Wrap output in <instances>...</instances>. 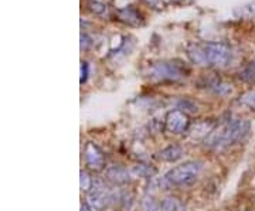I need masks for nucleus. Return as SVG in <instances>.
Segmentation results:
<instances>
[{
	"mask_svg": "<svg viewBox=\"0 0 255 211\" xmlns=\"http://www.w3.org/2000/svg\"><path fill=\"white\" fill-rule=\"evenodd\" d=\"M200 173H202V163L189 160V162H184L179 166L170 169L165 176V181L170 186L186 187V186L194 184L197 177L200 176Z\"/></svg>",
	"mask_w": 255,
	"mask_h": 211,
	"instance_id": "2",
	"label": "nucleus"
},
{
	"mask_svg": "<svg viewBox=\"0 0 255 211\" xmlns=\"http://www.w3.org/2000/svg\"><path fill=\"white\" fill-rule=\"evenodd\" d=\"M149 4L155 6V7H160L166 3H177V1H181V0H146Z\"/></svg>",
	"mask_w": 255,
	"mask_h": 211,
	"instance_id": "18",
	"label": "nucleus"
},
{
	"mask_svg": "<svg viewBox=\"0 0 255 211\" xmlns=\"http://www.w3.org/2000/svg\"><path fill=\"white\" fill-rule=\"evenodd\" d=\"M84 155L85 163H86V166H88L89 169L98 171V170H101L104 168V165H105L104 153H102L101 149L96 146L95 143H92V142L86 143V145H85Z\"/></svg>",
	"mask_w": 255,
	"mask_h": 211,
	"instance_id": "6",
	"label": "nucleus"
},
{
	"mask_svg": "<svg viewBox=\"0 0 255 211\" xmlns=\"http://www.w3.org/2000/svg\"><path fill=\"white\" fill-rule=\"evenodd\" d=\"M160 211H179V204L177 201L171 197H168L165 200L162 201L160 204Z\"/></svg>",
	"mask_w": 255,
	"mask_h": 211,
	"instance_id": "15",
	"label": "nucleus"
},
{
	"mask_svg": "<svg viewBox=\"0 0 255 211\" xmlns=\"http://www.w3.org/2000/svg\"><path fill=\"white\" fill-rule=\"evenodd\" d=\"M240 78L248 83V84H255V68L253 64H250L248 67H245L244 70L240 73Z\"/></svg>",
	"mask_w": 255,
	"mask_h": 211,
	"instance_id": "14",
	"label": "nucleus"
},
{
	"mask_svg": "<svg viewBox=\"0 0 255 211\" xmlns=\"http://www.w3.org/2000/svg\"><path fill=\"white\" fill-rule=\"evenodd\" d=\"M106 176L115 184H127L129 183V171L122 166H112L106 170Z\"/></svg>",
	"mask_w": 255,
	"mask_h": 211,
	"instance_id": "7",
	"label": "nucleus"
},
{
	"mask_svg": "<svg viewBox=\"0 0 255 211\" xmlns=\"http://www.w3.org/2000/svg\"><path fill=\"white\" fill-rule=\"evenodd\" d=\"M251 64H253V65H254V68H255V60H254V61H253V63H251Z\"/></svg>",
	"mask_w": 255,
	"mask_h": 211,
	"instance_id": "23",
	"label": "nucleus"
},
{
	"mask_svg": "<svg viewBox=\"0 0 255 211\" xmlns=\"http://www.w3.org/2000/svg\"><path fill=\"white\" fill-rule=\"evenodd\" d=\"M203 48L206 51L210 65L225 67L231 61L233 51H231V47L225 42H207V44H203Z\"/></svg>",
	"mask_w": 255,
	"mask_h": 211,
	"instance_id": "3",
	"label": "nucleus"
},
{
	"mask_svg": "<svg viewBox=\"0 0 255 211\" xmlns=\"http://www.w3.org/2000/svg\"><path fill=\"white\" fill-rule=\"evenodd\" d=\"M81 211H94L88 203H81Z\"/></svg>",
	"mask_w": 255,
	"mask_h": 211,
	"instance_id": "22",
	"label": "nucleus"
},
{
	"mask_svg": "<svg viewBox=\"0 0 255 211\" xmlns=\"http://www.w3.org/2000/svg\"><path fill=\"white\" fill-rule=\"evenodd\" d=\"M133 173H136L139 176H149V174H152L153 173V170L149 169L146 166H138V168H135L133 169Z\"/></svg>",
	"mask_w": 255,
	"mask_h": 211,
	"instance_id": "17",
	"label": "nucleus"
},
{
	"mask_svg": "<svg viewBox=\"0 0 255 211\" xmlns=\"http://www.w3.org/2000/svg\"><path fill=\"white\" fill-rule=\"evenodd\" d=\"M91 44H92L91 37H88L86 34H81V48H83V50H86V48H89Z\"/></svg>",
	"mask_w": 255,
	"mask_h": 211,
	"instance_id": "20",
	"label": "nucleus"
},
{
	"mask_svg": "<svg viewBox=\"0 0 255 211\" xmlns=\"http://www.w3.org/2000/svg\"><path fill=\"white\" fill-rule=\"evenodd\" d=\"M119 19L125 21V23H129V24H139L142 17L135 9L128 7V9H124V10H119Z\"/></svg>",
	"mask_w": 255,
	"mask_h": 211,
	"instance_id": "11",
	"label": "nucleus"
},
{
	"mask_svg": "<svg viewBox=\"0 0 255 211\" xmlns=\"http://www.w3.org/2000/svg\"><path fill=\"white\" fill-rule=\"evenodd\" d=\"M80 186H81V190L84 191V193H89V191L92 190L94 179L85 170H81V173H80Z\"/></svg>",
	"mask_w": 255,
	"mask_h": 211,
	"instance_id": "12",
	"label": "nucleus"
},
{
	"mask_svg": "<svg viewBox=\"0 0 255 211\" xmlns=\"http://www.w3.org/2000/svg\"><path fill=\"white\" fill-rule=\"evenodd\" d=\"M212 129H214V124L203 121V122H197L193 127V129L190 130V135L194 137H207Z\"/></svg>",
	"mask_w": 255,
	"mask_h": 211,
	"instance_id": "10",
	"label": "nucleus"
},
{
	"mask_svg": "<svg viewBox=\"0 0 255 211\" xmlns=\"http://www.w3.org/2000/svg\"><path fill=\"white\" fill-rule=\"evenodd\" d=\"M150 75L162 81H179L183 77H186V71L179 64L159 63L150 68Z\"/></svg>",
	"mask_w": 255,
	"mask_h": 211,
	"instance_id": "4",
	"label": "nucleus"
},
{
	"mask_svg": "<svg viewBox=\"0 0 255 211\" xmlns=\"http://www.w3.org/2000/svg\"><path fill=\"white\" fill-rule=\"evenodd\" d=\"M88 78V64L83 61L81 63V84H84Z\"/></svg>",
	"mask_w": 255,
	"mask_h": 211,
	"instance_id": "21",
	"label": "nucleus"
},
{
	"mask_svg": "<svg viewBox=\"0 0 255 211\" xmlns=\"http://www.w3.org/2000/svg\"><path fill=\"white\" fill-rule=\"evenodd\" d=\"M189 57H190V60L193 63L196 64V65H210L209 64V60H207V55H206V51H204V48H203V45H191L190 48H189Z\"/></svg>",
	"mask_w": 255,
	"mask_h": 211,
	"instance_id": "9",
	"label": "nucleus"
},
{
	"mask_svg": "<svg viewBox=\"0 0 255 211\" xmlns=\"http://www.w3.org/2000/svg\"><path fill=\"white\" fill-rule=\"evenodd\" d=\"M142 211H160V204L152 196H145L142 200Z\"/></svg>",
	"mask_w": 255,
	"mask_h": 211,
	"instance_id": "13",
	"label": "nucleus"
},
{
	"mask_svg": "<svg viewBox=\"0 0 255 211\" xmlns=\"http://www.w3.org/2000/svg\"><path fill=\"white\" fill-rule=\"evenodd\" d=\"M183 156V149L177 145H170L168 148H165L163 150H160L158 153V159L162 160V162H169V163H173L176 160Z\"/></svg>",
	"mask_w": 255,
	"mask_h": 211,
	"instance_id": "8",
	"label": "nucleus"
},
{
	"mask_svg": "<svg viewBox=\"0 0 255 211\" xmlns=\"http://www.w3.org/2000/svg\"><path fill=\"white\" fill-rule=\"evenodd\" d=\"M166 130L170 133H183L186 130H189L190 127V119L186 112H183L180 109H174L170 111L166 115Z\"/></svg>",
	"mask_w": 255,
	"mask_h": 211,
	"instance_id": "5",
	"label": "nucleus"
},
{
	"mask_svg": "<svg viewBox=\"0 0 255 211\" xmlns=\"http://www.w3.org/2000/svg\"><path fill=\"white\" fill-rule=\"evenodd\" d=\"M240 102H241L243 105L247 106V108L255 111V89L254 91H250V92H247V94H244V95L241 96Z\"/></svg>",
	"mask_w": 255,
	"mask_h": 211,
	"instance_id": "16",
	"label": "nucleus"
},
{
	"mask_svg": "<svg viewBox=\"0 0 255 211\" xmlns=\"http://www.w3.org/2000/svg\"><path fill=\"white\" fill-rule=\"evenodd\" d=\"M251 130V124L247 119H233L215 127L210 135L204 139L206 148L214 150H223L235 143H240L247 139Z\"/></svg>",
	"mask_w": 255,
	"mask_h": 211,
	"instance_id": "1",
	"label": "nucleus"
},
{
	"mask_svg": "<svg viewBox=\"0 0 255 211\" xmlns=\"http://www.w3.org/2000/svg\"><path fill=\"white\" fill-rule=\"evenodd\" d=\"M91 10L95 11L98 14H101V13H104V11L106 10V7L102 3H96V1H94V3H91Z\"/></svg>",
	"mask_w": 255,
	"mask_h": 211,
	"instance_id": "19",
	"label": "nucleus"
}]
</instances>
